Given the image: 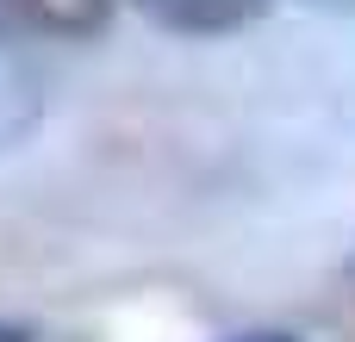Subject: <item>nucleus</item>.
Here are the masks:
<instances>
[{
  "mask_svg": "<svg viewBox=\"0 0 355 342\" xmlns=\"http://www.w3.org/2000/svg\"><path fill=\"white\" fill-rule=\"evenodd\" d=\"M119 0H0V37H44V44H81L112 25Z\"/></svg>",
  "mask_w": 355,
  "mask_h": 342,
  "instance_id": "f257e3e1",
  "label": "nucleus"
},
{
  "mask_svg": "<svg viewBox=\"0 0 355 342\" xmlns=\"http://www.w3.org/2000/svg\"><path fill=\"white\" fill-rule=\"evenodd\" d=\"M137 6H144V19H156L162 31H181V37H225L268 12V0H137Z\"/></svg>",
  "mask_w": 355,
  "mask_h": 342,
  "instance_id": "f03ea898",
  "label": "nucleus"
},
{
  "mask_svg": "<svg viewBox=\"0 0 355 342\" xmlns=\"http://www.w3.org/2000/svg\"><path fill=\"white\" fill-rule=\"evenodd\" d=\"M231 342H300V336H287V330H250V336H231Z\"/></svg>",
  "mask_w": 355,
  "mask_h": 342,
  "instance_id": "7ed1b4c3",
  "label": "nucleus"
},
{
  "mask_svg": "<svg viewBox=\"0 0 355 342\" xmlns=\"http://www.w3.org/2000/svg\"><path fill=\"white\" fill-rule=\"evenodd\" d=\"M312 6H337V12H355V0H312Z\"/></svg>",
  "mask_w": 355,
  "mask_h": 342,
  "instance_id": "20e7f679",
  "label": "nucleus"
},
{
  "mask_svg": "<svg viewBox=\"0 0 355 342\" xmlns=\"http://www.w3.org/2000/svg\"><path fill=\"white\" fill-rule=\"evenodd\" d=\"M0 342H25V330H12V324H0Z\"/></svg>",
  "mask_w": 355,
  "mask_h": 342,
  "instance_id": "39448f33",
  "label": "nucleus"
},
{
  "mask_svg": "<svg viewBox=\"0 0 355 342\" xmlns=\"http://www.w3.org/2000/svg\"><path fill=\"white\" fill-rule=\"evenodd\" d=\"M343 299H349V312H355V268H349V287H343Z\"/></svg>",
  "mask_w": 355,
  "mask_h": 342,
  "instance_id": "423d86ee",
  "label": "nucleus"
}]
</instances>
